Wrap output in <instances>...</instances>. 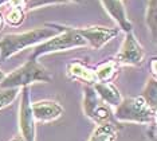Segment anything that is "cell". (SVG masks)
Instances as JSON below:
<instances>
[{
    "instance_id": "cell-1",
    "label": "cell",
    "mask_w": 157,
    "mask_h": 141,
    "mask_svg": "<svg viewBox=\"0 0 157 141\" xmlns=\"http://www.w3.org/2000/svg\"><path fill=\"white\" fill-rule=\"evenodd\" d=\"M62 31V24L47 23L43 27L34 28L31 31L20 32V34H7L0 39V61L13 57L15 54L23 51L28 47H35L42 42L55 37Z\"/></svg>"
},
{
    "instance_id": "cell-2",
    "label": "cell",
    "mask_w": 157,
    "mask_h": 141,
    "mask_svg": "<svg viewBox=\"0 0 157 141\" xmlns=\"http://www.w3.org/2000/svg\"><path fill=\"white\" fill-rule=\"evenodd\" d=\"M52 75L47 71L38 59H28L20 67L15 69L12 73L6 75L0 82V89H12V88H23L35 82H51Z\"/></svg>"
},
{
    "instance_id": "cell-3",
    "label": "cell",
    "mask_w": 157,
    "mask_h": 141,
    "mask_svg": "<svg viewBox=\"0 0 157 141\" xmlns=\"http://www.w3.org/2000/svg\"><path fill=\"white\" fill-rule=\"evenodd\" d=\"M87 43L79 34L75 31L74 27H66L62 26V31L56 34L55 37L42 42L40 45L35 46L31 54V59H38L39 57L47 55L51 53H59V51H69L74 49H82L86 47Z\"/></svg>"
},
{
    "instance_id": "cell-4",
    "label": "cell",
    "mask_w": 157,
    "mask_h": 141,
    "mask_svg": "<svg viewBox=\"0 0 157 141\" xmlns=\"http://www.w3.org/2000/svg\"><path fill=\"white\" fill-rule=\"evenodd\" d=\"M114 118L120 122H134V124H152L156 120V109L149 106L142 96L129 97L121 101L114 110Z\"/></svg>"
},
{
    "instance_id": "cell-5",
    "label": "cell",
    "mask_w": 157,
    "mask_h": 141,
    "mask_svg": "<svg viewBox=\"0 0 157 141\" xmlns=\"http://www.w3.org/2000/svg\"><path fill=\"white\" fill-rule=\"evenodd\" d=\"M83 112L90 120H93L97 124L101 122H110L113 117V113L110 110V106H108L95 93L93 85H86L83 90Z\"/></svg>"
},
{
    "instance_id": "cell-6",
    "label": "cell",
    "mask_w": 157,
    "mask_h": 141,
    "mask_svg": "<svg viewBox=\"0 0 157 141\" xmlns=\"http://www.w3.org/2000/svg\"><path fill=\"white\" fill-rule=\"evenodd\" d=\"M22 98L19 106V131L23 141H36L35 137V118L33 114V104H31L30 89L28 86L20 88Z\"/></svg>"
},
{
    "instance_id": "cell-7",
    "label": "cell",
    "mask_w": 157,
    "mask_h": 141,
    "mask_svg": "<svg viewBox=\"0 0 157 141\" xmlns=\"http://www.w3.org/2000/svg\"><path fill=\"white\" fill-rule=\"evenodd\" d=\"M145 57L144 49L137 41L133 31L126 32L125 39L121 45L118 54L116 55V61L118 65H125V66H138L142 63Z\"/></svg>"
},
{
    "instance_id": "cell-8",
    "label": "cell",
    "mask_w": 157,
    "mask_h": 141,
    "mask_svg": "<svg viewBox=\"0 0 157 141\" xmlns=\"http://www.w3.org/2000/svg\"><path fill=\"white\" fill-rule=\"evenodd\" d=\"M75 31L86 41L87 46L94 50H99L110 42L114 37L120 34V28H110L103 26H87V27H74Z\"/></svg>"
},
{
    "instance_id": "cell-9",
    "label": "cell",
    "mask_w": 157,
    "mask_h": 141,
    "mask_svg": "<svg viewBox=\"0 0 157 141\" xmlns=\"http://www.w3.org/2000/svg\"><path fill=\"white\" fill-rule=\"evenodd\" d=\"M33 114L35 121L51 122L58 120L63 114V108L58 102L51 100H43L33 104Z\"/></svg>"
},
{
    "instance_id": "cell-10",
    "label": "cell",
    "mask_w": 157,
    "mask_h": 141,
    "mask_svg": "<svg viewBox=\"0 0 157 141\" xmlns=\"http://www.w3.org/2000/svg\"><path fill=\"white\" fill-rule=\"evenodd\" d=\"M103 8L110 15V18L118 24V28L122 30L125 34L132 30V23L128 19L126 11L122 4V0H101Z\"/></svg>"
},
{
    "instance_id": "cell-11",
    "label": "cell",
    "mask_w": 157,
    "mask_h": 141,
    "mask_svg": "<svg viewBox=\"0 0 157 141\" xmlns=\"http://www.w3.org/2000/svg\"><path fill=\"white\" fill-rule=\"evenodd\" d=\"M66 74L73 81H79L86 85H94L97 82L94 69H91L82 61H73V62L67 63Z\"/></svg>"
},
{
    "instance_id": "cell-12",
    "label": "cell",
    "mask_w": 157,
    "mask_h": 141,
    "mask_svg": "<svg viewBox=\"0 0 157 141\" xmlns=\"http://www.w3.org/2000/svg\"><path fill=\"white\" fill-rule=\"evenodd\" d=\"M93 88H94L95 93L98 94V97L102 100V102H105L108 106L117 108L122 101V96H121L120 90L112 82H95Z\"/></svg>"
},
{
    "instance_id": "cell-13",
    "label": "cell",
    "mask_w": 157,
    "mask_h": 141,
    "mask_svg": "<svg viewBox=\"0 0 157 141\" xmlns=\"http://www.w3.org/2000/svg\"><path fill=\"white\" fill-rule=\"evenodd\" d=\"M120 71V65L117 63V61L109 59L105 62L97 65V67L94 69L95 77H97V82H112L116 75Z\"/></svg>"
},
{
    "instance_id": "cell-14",
    "label": "cell",
    "mask_w": 157,
    "mask_h": 141,
    "mask_svg": "<svg viewBox=\"0 0 157 141\" xmlns=\"http://www.w3.org/2000/svg\"><path fill=\"white\" fill-rule=\"evenodd\" d=\"M117 129L112 122H101L93 131L89 141H116Z\"/></svg>"
},
{
    "instance_id": "cell-15",
    "label": "cell",
    "mask_w": 157,
    "mask_h": 141,
    "mask_svg": "<svg viewBox=\"0 0 157 141\" xmlns=\"http://www.w3.org/2000/svg\"><path fill=\"white\" fill-rule=\"evenodd\" d=\"M146 24L152 32V37L156 41L157 32V0H148V8H146Z\"/></svg>"
},
{
    "instance_id": "cell-16",
    "label": "cell",
    "mask_w": 157,
    "mask_h": 141,
    "mask_svg": "<svg viewBox=\"0 0 157 141\" xmlns=\"http://www.w3.org/2000/svg\"><path fill=\"white\" fill-rule=\"evenodd\" d=\"M142 98L146 101V104L149 106H152L153 109H156V104H157V85H156V79L152 78L151 81H148L144 92H142Z\"/></svg>"
},
{
    "instance_id": "cell-17",
    "label": "cell",
    "mask_w": 157,
    "mask_h": 141,
    "mask_svg": "<svg viewBox=\"0 0 157 141\" xmlns=\"http://www.w3.org/2000/svg\"><path fill=\"white\" fill-rule=\"evenodd\" d=\"M24 18H26V11L22 8H16V7H11V8L7 11L4 20L10 26L17 27L24 22Z\"/></svg>"
},
{
    "instance_id": "cell-18",
    "label": "cell",
    "mask_w": 157,
    "mask_h": 141,
    "mask_svg": "<svg viewBox=\"0 0 157 141\" xmlns=\"http://www.w3.org/2000/svg\"><path fill=\"white\" fill-rule=\"evenodd\" d=\"M20 89L12 88V89H0V110L4 109L6 106L11 105L16 97L19 96Z\"/></svg>"
},
{
    "instance_id": "cell-19",
    "label": "cell",
    "mask_w": 157,
    "mask_h": 141,
    "mask_svg": "<svg viewBox=\"0 0 157 141\" xmlns=\"http://www.w3.org/2000/svg\"><path fill=\"white\" fill-rule=\"evenodd\" d=\"M67 0H27V6L26 11L35 10L39 7H44V6H52V4H62L66 3Z\"/></svg>"
},
{
    "instance_id": "cell-20",
    "label": "cell",
    "mask_w": 157,
    "mask_h": 141,
    "mask_svg": "<svg viewBox=\"0 0 157 141\" xmlns=\"http://www.w3.org/2000/svg\"><path fill=\"white\" fill-rule=\"evenodd\" d=\"M8 4L11 7H16V8H22L26 11L27 0H8Z\"/></svg>"
},
{
    "instance_id": "cell-21",
    "label": "cell",
    "mask_w": 157,
    "mask_h": 141,
    "mask_svg": "<svg viewBox=\"0 0 157 141\" xmlns=\"http://www.w3.org/2000/svg\"><path fill=\"white\" fill-rule=\"evenodd\" d=\"M157 59H156V58H152V59H151V74H152V77L153 78H155L156 79V71H157Z\"/></svg>"
},
{
    "instance_id": "cell-22",
    "label": "cell",
    "mask_w": 157,
    "mask_h": 141,
    "mask_svg": "<svg viewBox=\"0 0 157 141\" xmlns=\"http://www.w3.org/2000/svg\"><path fill=\"white\" fill-rule=\"evenodd\" d=\"M3 24H4V18H3L2 12H0V30L3 28Z\"/></svg>"
},
{
    "instance_id": "cell-23",
    "label": "cell",
    "mask_w": 157,
    "mask_h": 141,
    "mask_svg": "<svg viewBox=\"0 0 157 141\" xmlns=\"http://www.w3.org/2000/svg\"><path fill=\"white\" fill-rule=\"evenodd\" d=\"M6 4H8V0H0V7L6 6Z\"/></svg>"
},
{
    "instance_id": "cell-24",
    "label": "cell",
    "mask_w": 157,
    "mask_h": 141,
    "mask_svg": "<svg viewBox=\"0 0 157 141\" xmlns=\"http://www.w3.org/2000/svg\"><path fill=\"white\" fill-rule=\"evenodd\" d=\"M4 77H6V74H4V73H3V71H2V70H0V82H2V81H3V78H4Z\"/></svg>"
},
{
    "instance_id": "cell-25",
    "label": "cell",
    "mask_w": 157,
    "mask_h": 141,
    "mask_svg": "<svg viewBox=\"0 0 157 141\" xmlns=\"http://www.w3.org/2000/svg\"><path fill=\"white\" fill-rule=\"evenodd\" d=\"M11 141H23L22 137H15V139H12Z\"/></svg>"
},
{
    "instance_id": "cell-26",
    "label": "cell",
    "mask_w": 157,
    "mask_h": 141,
    "mask_svg": "<svg viewBox=\"0 0 157 141\" xmlns=\"http://www.w3.org/2000/svg\"><path fill=\"white\" fill-rule=\"evenodd\" d=\"M70 2H75V3H79L81 0H70Z\"/></svg>"
}]
</instances>
